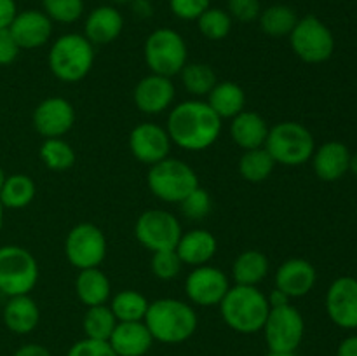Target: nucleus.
Returning <instances> with one entry per match:
<instances>
[{
  "label": "nucleus",
  "instance_id": "nucleus-21",
  "mask_svg": "<svg viewBox=\"0 0 357 356\" xmlns=\"http://www.w3.org/2000/svg\"><path fill=\"white\" fill-rule=\"evenodd\" d=\"M124 30V17L114 6H100L91 10L84 23V37L93 45H105L117 40Z\"/></svg>",
  "mask_w": 357,
  "mask_h": 356
},
{
  "label": "nucleus",
  "instance_id": "nucleus-34",
  "mask_svg": "<svg viewBox=\"0 0 357 356\" xmlns=\"http://www.w3.org/2000/svg\"><path fill=\"white\" fill-rule=\"evenodd\" d=\"M117 323L119 321L114 316V313H112L110 306L108 304H101V306L87 307L82 320V328L87 339L108 342V339H110L112 332L117 327Z\"/></svg>",
  "mask_w": 357,
  "mask_h": 356
},
{
  "label": "nucleus",
  "instance_id": "nucleus-15",
  "mask_svg": "<svg viewBox=\"0 0 357 356\" xmlns=\"http://www.w3.org/2000/svg\"><path fill=\"white\" fill-rule=\"evenodd\" d=\"M328 318L344 330H357V278L340 276L330 285L324 299Z\"/></svg>",
  "mask_w": 357,
  "mask_h": 356
},
{
  "label": "nucleus",
  "instance_id": "nucleus-35",
  "mask_svg": "<svg viewBox=\"0 0 357 356\" xmlns=\"http://www.w3.org/2000/svg\"><path fill=\"white\" fill-rule=\"evenodd\" d=\"M38 156L44 166L51 171H66L75 164V150L63 138H45Z\"/></svg>",
  "mask_w": 357,
  "mask_h": 356
},
{
  "label": "nucleus",
  "instance_id": "nucleus-3",
  "mask_svg": "<svg viewBox=\"0 0 357 356\" xmlns=\"http://www.w3.org/2000/svg\"><path fill=\"white\" fill-rule=\"evenodd\" d=\"M267 295L258 286H230L220 302V313L229 328L237 334H257L264 328L268 316Z\"/></svg>",
  "mask_w": 357,
  "mask_h": 356
},
{
  "label": "nucleus",
  "instance_id": "nucleus-33",
  "mask_svg": "<svg viewBox=\"0 0 357 356\" xmlns=\"http://www.w3.org/2000/svg\"><path fill=\"white\" fill-rule=\"evenodd\" d=\"M150 302L136 290H121L110 300V309L117 321H143Z\"/></svg>",
  "mask_w": 357,
  "mask_h": 356
},
{
  "label": "nucleus",
  "instance_id": "nucleus-18",
  "mask_svg": "<svg viewBox=\"0 0 357 356\" xmlns=\"http://www.w3.org/2000/svg\"><path fill=\"white\" fill-rule=\"evenodd\" d=\"M9 31L20 49H37L51 40L52 21L44 10L26 9L16 14Z\"/></svg>",
  "mask_w": 357,
  "mask_h": 356
},
{
  "label": "nucleus",
  "instance_id": "nucleus-46",
  "mask_svg": "<svg viewBox=\"0 0 357 356\" xmlns=\"http://www.w3.org/2000/svg\"><path fill=\"white\" fill-rule=\"evenodd\" d=\"M13 356H51V353H49V349L45 346L30 342V344H24L20 349H16V353Z\"/></svg>",
  "mask_w": 357,
  "mask_h": 356
},
{
  "label": "nucleus",
  "instance_id": "nucleus-10",
  "mask_svg": "<svg viewBox=\"0 0 357 356\" xmlns=\"http://www.w3.org/2000/svg\"><path fill=\"white\" fill-rule=\"evenodd\" d=\"M268 351L296 353L305 335V321L302 313L291 304L271 307L264 325Z\"/></svg>",
  "mask_w": 357,
  "mask_h": 356
},
{
  "label": "nucleus",
  "instance_id": "nucleus-41",
  "mask_svg": "<svg viewBox=\"0 0 357 356\" xmlns=\"http://www.w3.org/2000/svg\"><path fill=\"white\" fill-rule=\"evenodd\" d=\"M209 7L211 0H169L171 13L181 21H195Z\"/></svg>",
  "mask_w": 357,
  "mask_h": 356
},
{
  "label": "nucleus",
  "instance_id": "nucleus-42",
  "mask_svg": "<svg viewBox=\"0 0 357 356\" xmlns=\"http://www.w3.org/2000/svg\"><path fill=\"white\" fill-rule=\"evenodd\" d=\"M66 356H117L108 342L93 341V339H82L77 341L72 348L68 349Z\"/></svg>",
  "mask_w": 357,
  "mask_h": 356
},
{
  "label": "nucleus",
  "instance_id": "nucleus-22",
  "mask_svg": "<svg viewBox=\"0 0 357 356\" xmlns=\"http://www.w3.org/2000/svg\"><path fill=\"white\" fill-rule=\"evenodd\" d=\"M351 150L342 142H326L316 147L312 154V168L323 181H337L351 170Z\"/></svg>",
  "mask_w": 357,
  "mask_h": 356
},
{
  "label": "nucleus",
  "instance_id": "nucleus-48",
  "mask_svg": "<svg viewBox=\"0 0 357 356\" xmlns=\"http://www.w3.org/2000/svg\"><path fill=\"white\" fill-rule=\"evenodd\" d=\"M267 300L271 307H279V306H284V304H289V297L286 295L284 292H281L279 288L272 290L271 295H267Z\"/></svg>",
  "mask_w": 357,
  "mask_h": 356
},
{
  "label": "nucleus",
  "instance_id": "nucleus-39",
  "mask_svg": "<svg viewBox=\"0 0 357 356\" xmlns=\"http://www.w3.org/2000/svg\"><path fill=\"white\" fill-rule=\"evenodd\" d=\"M153 276L162 281H171L180 274L183 262L178 257L176 250H164V251H153L152 262H150Z\"/></svg>",
  "mask_w": 357,
  "mask_h": 356
},
{
  "label": "nucleus",
  "instance_id": "nucleus-45",
  "mask_svg": "<svg viewBox=\"0 0 357 356\" xmlns=\"http://www.w3.org/2000/svg\"><path fill=\"white\" fill-rule=\"evenodd\" d=\"M129 6H131V13L138 20H149L153 16V3L150 0H131Z\"/></svg>",
  "mask_w": 357,
  "mask_h": 356
},
{
  "label": "nucleus",
  "instance_id": "nucleus-4",
  "mask_svg": "<svg viewBox=\"0 0 357 356\" xmlns=\"http://www.w3.org/2000/svg\"><path fill=\"white\" fill-rule=\"evenodd\" d=\"M47 63L52 75L61 82H80L94 65V45L84 35L65 34L52 42Z\"/></svg>",
  "mask_w": 357,
  "mask_h": 356
},
{
  "label": "nucleus",
  "instance_id": "nucleus-6",
  "mask_svg": "<svg viewBox=\"0 0 357 356\" xmlns=\"http://www.w3.org/2000/svg\"><path fill=\"white\" fill-rule=\"evenodd\" d=\"M146 184L157 199L180 205L192 191L199 187V177L185 161L166 157L150 166Z\"/></svg>",
  "mask_w": 357,
  "mask_h": 356
},
{
  "label": "nucleus",
  "instance_id": "nucleus-16",
  "mask_svg": "<svg viewBox=\"0 0 357 356\" xmlns=\"http://www.w3.org/2000/svg\"><path fill=\"white\" fill-rule=\"evenodd\" d=\"M171 145L173 142L166 128L155 122H142L129 133V150L139 163L149 166L169 157Z\"/></svg>",
  "mask_w": 357,
  "mask_h": 356
},
{
  "label": "nucleus",
  "instance_id": "nucleus-43",
  "mask_svg": "<svg viewBox=\"0 0 357 356\" xmlns=\"http://www.w3.org/2000/svg\"><path fill=\"white\" fill-rule=\"evenodd\" d=\"M20 51H21L20 45H17V42L14 40L9 28L0 30V66L10 65V63L16 61Z\"/></svg>",
  "mask_w": 357,
  "mask_h": 356
},
{
  "label": "nucleus",
  "instance_id": "nucleus-24",
  "mask_svg": "<svg viewBox=\"0 0 357 356\" xmlns=\"http://www.w3.org/2000/svg\"><path fill=\"white\" fill-rule=\"evenodd\" d=\"M2 318L7 330L17 335H26L38 327L40 309H38L37 302L30 295L7 297Z\"/></svg>",
  "mask_w": 357,
  "mask_h": 356
},
{
  "label": "nucleus",
  "instance_id": "nucleus-53",
  "mask_svg": "<svg viewBox=\"0 0 357 356\" xmlns=\"http://www.w3.org/2000/svg\"><path fill=\"white\" fill-rule=\"evenodd\" d=\"M112 2H114V3H129L131 0H112Z\"/></svg>",
  "mask_w": 357,
  "mask_h": 356
},
{
  "label": "nucleus",
  "instance_id": "nucleus-32",
  "mask_svg": "<svg viewBox=\"0 0 357 356\" xmlns=\"http://www.w3.org/2000/svg\"><path fill=\"white\" fill-rule=\"evenodd\" d=\"M275 161L265 147L253 150H244L239 159V175L250 184H261L272 175Z\"/></svg>",
  "mask_w": 357,
  "mask_h": 356
},
{
  "label": "nucleus",
  "instance_id": "nucleus-14",
  "mask_svg": "<svg viewBox=\"0 0 357 356\" xmlns=\"http://www.w3.org/2000/svg\"><path fill=\"white\" fill-rule=\"evenodd\" d=\"M31 122L35 131L44 140L63 138L75 124V108L66 98H45L35 107Z\"/></svg>",
  "mask_w": 357,
  "mask_h": 356
},
{
  "label": "nucleus",
  "instance_id": "nucleus-19",
  "mask_svg": "<svg viewBox=\"0 0 357 356\" xmlns=\"http://www.w3.org/2000/svg\"><path fill=\"white\" fill-rule=\"evenodd\" d=\"M317 281V271L305 258H288L275 272V288L284 292L289 299L305 297L312 292Z\"/></svg>",
  "mask_w": 357,
  "mask_h": 356
},
{
  "label": "nucleus",
  "instance_id": "nucleus-8",
  "mask_svg": "<svg viewBox=\"0 0 357 356\" xmlns=\"http://www.w3.org/2000/svg\"><path fill=\"white\" fill-rule=\"evenodd\" d=\"M38 262L33 255L17 244L0 246V293L6 297L30 295L37 286Z\"/></svg>",
  "mask_w": 357,
  "mask_h": 356
},
{
  "label": "nucleus",
  "instance_id": "nucleus-50",
  "mask_svg": "<svg viewBox=\"0 0 357 356\" xmlns=\"http://www.w3.org/2000/svg\"><path fill=\"white\" fill-rule=\"evenodd\" d=\"M349 171H352V173H354L357 177V152L351 157V170H349Z\"/></svg>",
  "mask_w": 357,
  "mask_h": 356
},
{
  "label": "nucleus",
  "instance_id": "nucleus-38",
  "mask_svg": "<svg viewBox=\"0 0 357 356\" xmlns=\"http://www.w3.org/2000/svg\"><path fill=\"white\" fill-rule=\"evenodd\" d=\"M180 208H181V213H183V216H187L188 220H195V222H199V220L206 218V216L211 213V208H213L211 195H209V192L206 191V188H202L201 185H199L195 191H192L190 194L180 202Z\"/></svg>",
  "mask_w": 357,
  "mask_h": 356
},
{
  "label": "nucleus",
  "instance_id": "nucleus-9",
  "mask_svg": "<svg viewBox=\"0 0 357 356\" xmlns=\"http://www.w3.org/2000/svg\"><path fill=\"white\" fill-rule=\"evenodd\" d=\"M289 44L293 52L310 65L328 61L335 52L333 34L317 16L298 17L289 34Z\"/></svg>",
  "mask_w": 357,
  "mask_h": 356
},
{
  "label": "nucleus",
  "instance_id": "nucleus-28",
  "mask_svg": "<svg viewBox=\"0 0 357 356\" xmlns=\"http://www.w3.org/2000/svg\"><path fill=\"white\" fill-rule=\"evenodd\" d=\"M267 255L260 250H246L234 260L232 278L236 285L243 286H258L268 274Z\"/></svg>",
  "mask_w": 357,
  "mask_h": 356
},
{
  "label": "nucleus",
  "instance_id": "nucleus-52",
  "mask_svg": "<svg viewBox=\"0 0 357 356\" xmlns=\"http://www.w3.org/2000/svg\"><path fill=\"white\" fill-rule=\"evenodd\" d=\"M3 227V206L0 205V230H2Z\"/></svg>",
  "mask_w": 357,
  "mask_h": 356
},
{
  "label": "nucleus",
  "instance_id": "nucleus-12",
  "mask_svg": "<svg viewBox=\"0 0 357 356\" xmlns=\"http://www.w3.org/2000/svg\"><path fill=\"white\" fill-rule=\"evenodd\" d=\"M181 230L176 216L166 209H146L138 216L135 223V236L146 250L164 251L176 250Z\"/></svg>",
  "mask_w": 357,
  "mask_h": 356
},
{
  "label": "nucleus",
  "instance_id": "nucleus-37",
  "mask_svg": "<svg viewBox=\"0 0 357 356\" xmlns=\"http://www.w3.org/2000/svg\"><path fill=\"white\" fill-rule=\"evenodd\" d=\"M42 7L52 23L72 24L84 14V0H42Z\"/></svg>",
  "mask_w": 357,
  "mask_h": 356
},
{
  "label": "nucleus",
  "instance_id": "nucleus-36",
  "mask_svg": "<svg viewBox=\"0 0 357 356\" xmlns=\"http://www.w3.org/2000/svg\"><path fill=\"white\" fill-rule=\"evenodd\" d=\"M197 28L201 35L208 40H223L232 31L234 20L225 9H218V7H209L206 9L201 16L197 17Z\"/></svg>",
  "mask_w": 357,
  "mask_h": 356
},
{
  "label": "nucleus",
  "instance_id": "nucleus-17",
  "mask_svg": "<svg viewBox=\"0 0 357 356\" xmlns=\"http://www.w3.org/2000/svg\"><path fill=\"white\" fill-rule=\"evenodd\" d=\"M174 89L173 79L157 73H149L143 77L135 87L132 100H135L136 108L146 115H159L171 108L174 101Z\"/></svg>",
  "mask_w": 357,
  "mask_h": 356
},
{
  "label": "nucleus",
  "instance_id": "nucleus-7",
  "mask_svg": "<svg viewBox=\"0 0 357 356\" xmlns=\"http://www.w3.org/2000/svg\"><path fill=\"white\" fill-rule=\"evenodd\" d=\"M143 56L150 73L173 79L188 63L187 42L173 28H157L146 37Z\"/></svg>",
  "mask_w": 357,
  "mask_h": 356
},
{
  "label": "nucleus",
  "instance_id": "nucleus-1",
  "mask_svg": "<svg viewBox=\"0 0 357 356\" xmlns=\"http://www.w3.org/2000/svg\"><path fill=\"white\" fill-rule=\"evenodd\" d=\"M166 131L171 142L183 150L201 152L215 145L222 133V119L208 101L187 100L174 105L167 115Z\"/></svg>",
  "mask_w": 357,
  "mask_h": 356
},
{
  "label": "nucleus",
  "instance_id": "nucleus-26",
  "mask_svg": "<svg viewBox=\"0 0 357 356\" xmlns=\"http://www.w3.org/2000/svg\"><path fill=\"white\" fill-rule=\"evenodd\" d=\"M208 105L213 108L220 119H234L241 112L246 110V93L239 84L232 80H222L216 82L211 93L208 94Z\"/></svg>",
  "mask_w": 357,
  "mask_h": 356
},
{
  "label": "nucleus",
  "instance_id": "nucleus-11",
  "mask_svg": "<svg viewBox=\"0 0 357 356\" xmlns=\"http://www.w3.org/2000/svg\"><path fill=\"white\" fill-rule=\"evenodd\" d=\"M108 243L103 230L91 222L77 223L65 239V255L70 264L82 269L100 267L107 257Z\"/></svg>",
  "mask_w": 357,
  "mask_h": 356
},
{
  "label": "nucleus",
  "instance_id": "nucleus-44",
  "mask_svg": "<svg viewBox=\"0 0 357 356\" xmlns=\"http://www.w3.org/2000/svg\"><path fill=\"white\" fill-rule=\"evenodd\" d=\"M17 14L16 0H0V30L9 28Z\"/></svg>",
  "mask_w": 357,
  "mask_h": 356
},
{
  "label": "nucleus",
  "instance_id": "nucleus-20",
  "mask_svg": "<svg viewBox=\"0 0 357 356\" xmlns=\"http://www.w3.org/2000/svg\"><path fill=\"white\" fill-rule=\"evenodd\" d=\"M145 321H119L108 344L117 356H145L153 344Z\"/></svg>",
  "mask_w": 357,
  "mask_h": 356
},
{
  "label": "nucleus",
  "instance_id": "nucleus-47",
  "mask_svg": "<svg viewBox=\"0 0 357 356\" xmlns=\"http://www.w3.org/2000/svg\"><path fill=\"white\" fill-rule=\"evenodd\" d=\"M337 356H357V335H349L340 342Z\"/></svg>",
  "mask_w": 357,
  "mask_h": 356
},
{
  "label": "nucleus",
  "instance_id": "nucleus-2",
  "mask_svg": "<svg viewBox=\"0 0 357 356\" xmlns=\"http://www.w3.org/2000/svg\"><path fill=\"white\" fill-rule=\"evenodd\" d=\"M145 325L153 341L162 344H181L197 330V313L183 300L157 299L150 302L145 314Z\"/></svg>",
  "mask_w": 357,
  "mask_h": 356
},
{
  "label": "nucleus",
  "instance_id": "nucleus-49",
  "mask_svg": "<svg viewBox=\"0 0 357 356\" xmlns=\"http://www.w3.org/2000/svg\"><path fill=\"white\" fill-rule=\"evenodd\" d=\"M265 356H298L296 353H284V351H268Z\"/></svg>",
  "mask_w": 357,
  "mask_h": 356
},
{
  "label": "nucleus",
  "instance_id": "nucleus-51",
  "mask_svg": "<svg viewBox=\"0 0 357 356\" xmlns=\"http://www.w3.org/2000/svg\"><path fill=\"white\" fill-rule=\"evenodd\" d=\"M6 171H3V168L0 166V188H2V184H3V180H6Z\"/></svg>",
  "mask_w": 357,
  "mask_h": 356
},
{
  "label": "nucleus",
  "instance_id": "nucleus-29",
  "mask_svg": "<svg viewBox=\"0 0 357 356\" xmlns=\"http://www.w3.org/2000/svg\"><path fill=\"white\" fill-rule=\"evenodd\" d=\"M35 194H37V187L28 175H9L0 188V205L3 206V209H23L33 201Z\"/></svg>",
  "mask_w": 357,
  "mask_h": 356
},
{
  "label": "nucleus",
  "instance_id": "nucleus-27",
  "mask_svg": "<svg viewBox=\"0 0 357 356\" xmlns=\"http://www.w3.org/2000/svg\"><path fill=\"white\" fill-rule=\"evenodd\" d=\"M75 293L86 307L107 304L112 295L110 279L100 267L82 269L75 279Z\"/></svg>",
  "mask_w": 357,
  "mask_h": 356
},
{
  "label": "nucleus",
  "instance_id": "nucleus-25",
  "mask_svg": "<svg viewBox=\"0 0 357 356\" xmlns=\"http://www.w3.org/2000/svg\"><path fill=\"white\" fill-rule=\"evenodd\" d=\"M230 136L237 147L243 150H253L265 147L268 136V124L260 114L243 110L239 115L230 119Z\"/></svg>",
  "mask_w": 357,
  "mask_h": 356
},
{
  "label": "nucleus",
  "instance_id": "nucleus-30",
  "mask_svg": "<svg viewBox=\"0 0 357 356\" xmlns=\"http://www.w3.org/2000/svg\"><path fill=\"white\" fill-rule=\"evenodd\" d=\"M296 21H298V16H296L295 9L286 3H274V6L265 7L258 17L261 31L274 38L289 37Z\"/></svg>",
  "mask_w": 357,
  "mask_h": 356
},
{
  "label": "nucleus",
  "instance_id": "nucleus-5",
  "mask_svg": "<svg viewBox=\"0 0 357 356\" xmlns=\"http://www.w3.org/2000/svg\"><path fill=\"white\" fill-rule=\"evenodd\" d=\"M265 149L275 164L295 168L312 159L316 140L310 129L300 122L282 121L268 129Z\"/></svg>",
  "mask_w": 357,
  "mask_h": 356
},
{
  "label": "nucleus",
  "instance_id": "nucleus-40",
  "mask_svg": "<svg viewBox=\"0 0 357 356\" xmlns=\"http://www.w3.org/2000/svg\"><path fill=\"white\" fill-rule=\"evenodd\" d=\"M227 13L234 21L253 23L260 17L261 2L260 0H227Z\"/></svg>",
  "mask_w": 357,
  "mask_h": 356
},
{
  "label": "nucleus",
  "instance_id": "nucleus-13",
  "mask_svg": "<svg viewBox=\"0 0 357 356\" xmlns=\"http://www.w3.org/2000/svg\"><path fill=\"white\" fill-rule=\"evenodd\" d=\"M230 288L229 276L215 265H199L188 272L185 279V293L195 306H220Z\"/></svg>",
  "mask_w": 357,
  "mask_h": 356
},
{
  "label": "nucleus",
  "instance_id": "nucleus-23",
  "mask_svg": "<svg viewBox=\"0 0 357 356\" xmlns=\"http://www.w3.org/2000/svg\"><path fill=\"white\" fill-rule=\"evenodd\" d=\"M218 250V241L208 229H192L181 234L176 244V253L183 265L199 267L209 264Z\"/></svg>",
  "mask_w": 357,
  "mask_h": 356
},
{
  "label": "nucleus",
  "instance_id": "nucleus-31",
  "mask_svg": "<svg viewBox=\"0 0 357 356\" xmlns=\"http://www.w3.org/2000/svg\"><path fill=\"white\" fill-rule=\"evenodd\" d=\"M180 77L187 93L195 98L208 96L213 87L216 86V82H218L211 65L202 61H188L180 72Z\"/></svg>",
  "mask_w": 357,
  "mask_h": 356
}]
</instances>
